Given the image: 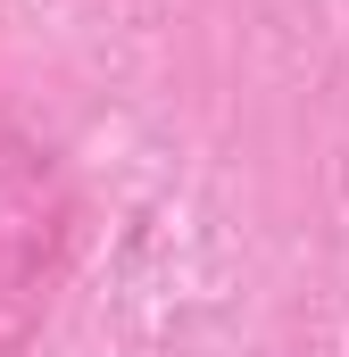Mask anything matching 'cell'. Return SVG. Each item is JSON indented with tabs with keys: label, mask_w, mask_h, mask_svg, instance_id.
Wrapping results in <instances>:
<instances>
[]
</instances>
